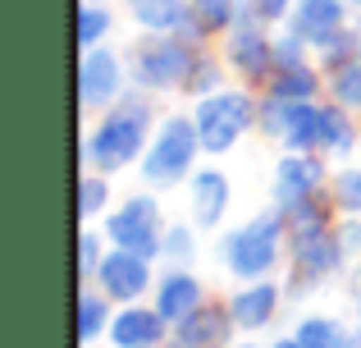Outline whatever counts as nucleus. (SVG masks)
<instances>
[{"label": "nucleus", "instance_id": "1", "mask_svg": "<svg viewBox=\"0 0 361 348\" xmlns=\"http://www.w3.org/2000/svg\"><path fill=\"white\" fill-rule=\"evenodd\" d=\"M160 124V110L151 106V92L128 88V97L119 106H110L82 138V170L101 174H123L142 161L151 133Z\"/></svg>", "mask_w": 361, "mask_h": 348}, {"label": "nucleus", "instance_id": "2", "mask_svg": "<svg viewBox=\"0 0 361 348\" xmlns=\"http://www.w3.org/2000/svg\"><path fill=\"white\" fill-rule=\"evenodd\" d=\"M283 257H288V220L279 215V206L233 224V229H220V239H215V261L238 284H247V280H270L283 266Z\"/></svg>", "mask_w": 361, "mask_h": 348}, {"label": "nucleus", "instance_id": "3", "mask_svg": "<svg viewBox=\"0 0 361 348\" xmlns=\"http://www.w3.org/2000/svg\"><path fill=\"white\" fill-rule=\"evenodd\" d=\"M202 138H197V119L192 115H160L156 133H151L147 152L137 161V174H142V188H178L197 174V161H202Z\"/></svg>", "mask_w": 361, "mask_h": 348}, {"label": "nucleus", "instance_id": "4", "mask_svg": "<svg viewBox=\"0 0 361 348\" xmlns=\"http://www.w3.org/2000/svg\"><path fill=\"white\" fill-rule=\"evenodd\" d=\"M256 115H261V92L238 83V88H220L211 97L192 101V119H197V138H202L206 156H229L247 133H256Z\"/></svg>", "mask_w": 361, "mask_h": 348}, {"label": "nucleus", "instance_id": "5", "mask_svg": "<svg viewBox=\"0 0 361 348\" xmlns=\"http://www.w3.org/2000/svg\"><path fill=\"white\" fill-rule=\"evenodd\" d=\"M288 294H316L325 289L329 280H343L348 270V257L338 248V234H334V220H316V224H288Z\"/></svg>", "mask_w": 361, "mask_h": 348}, {"label": "nucleus", "instance_id": "6", "mask_svg": "<svg viewBox=\"0 0 361 348\" xmlns=\"http://www.w3.org/2000/svg\"><path fill=\"white\" fill-rule=\"evenodd\" d=\"M202 46L183 42L178 32H142V42L128 51V73L133 88L151 92V97H165V92H183L188 73L197 64Z\"/></svg>", "mask_w": 361, "mask_h": 348}, {"label": "nucleus", "instance_id": "7", "mask_svg": "<svg viewBox=\"0 0 361 348\" xmlns=\"http://www.w3.org/2000/svg\"><path fill=\"white\" fill-rule=\"evenodd\" d=\"M220 51H224V64H229L233 78L247 83V88H256V92H265V83L274 78V32H270V23H261V18L243 5L238 23L220 37Z\"/></svg>", "mask_w": 361, "mask_h": 348}, {"label": "nucleus", "instance_id": "8", "mask_svg": "<svg viewBox=\"0 0 361 348\" xmlns=\"http://www.w3.org/2000/svg\"><path fill=\"white\" fill-rule=\"evenodd\" d=\"M101 229L115 248L142 252V257L160 261V239H165V211H160V197L156 193H133L123 197L119 206H110L101 215Z\"/></svg>", "mask_w": 361, "mask_h": 348}, {"label": "nucleus", "instance_id": "9", "mask_svg": "<svg viewBox=\"0 0 361 348\" xmlns=\"http://www.w3.org/2000/svg\"><path fill=\"white\" fill-rule=\"evenodd\" d=\"M133 88L128 55H119L115 46H92L78 60V106L82 115H106L110 106H119Z\"/></svg>", "mask_w": 361, "mask_h": 348}, {"label": "nucleus", "instance_id": "10", "mask_svg": "<svg viewBox=\"0 0 361 348\" xmlns=\"http://www.w3.org/2000/svg\"><path fill=\"white\" fill-rule=\"evenodd\" d=\"M92 284H97L115 307L142 303V298L156 289V261L142 257V252H128V248H115V243H110V252H106V261L97 266Z\"/></svg>", "mask_w": 361, "mask_h": 348}, {"label": "nucleus", "instance_id": "11", "mask_svg": "<svg viewBox=\"0 0 361 348\" xmlns=\"http://www.w3.org/2000/svg\"><path fill=\"white\" fill-rule=\"evenodd\" d=\"M329 156L320 152H283L274 161V206L307 202V197L329 193Z\"/></svg>", "mask_w": 361, "mask_h": 348}, {"label": "nucleus", "instance_id": "12", "mask_svg": "<svg viewBox=\"0 0 361 348\" xmlns=\"http://www.w3.org/2000/svg\"><path fill=\"white\" fill-rule=\"evenodd\" d=\"M233 202V184L220 165H197V174L188 179V220L202 234H220L224 215Z\"/></svg>", "mask_w": 361, "mask_h": 348}, {"label": "nucleus", "instance_id": "13", "mask_svg": "<svg viewBox=\"0 0 361 348\" xmlns=\"http://www.w3.org/2000/svg\"><path fill=\"white\" fill-rule=\"evenodd\" d=\"M238 325H233V312H229V298L215 303L206 298L197 312H188L178 325H169V344L165 348H229Z\"/></svg>", "mask_w": 361, "mask_h": 348}, {"label": "nucleus", "instance_id": "14", "mask_svg": "<svg viewBox=\"0 0 361 348\" xmlns=\"http://www.w3.org/2000/svg\"><path fill=\"white\" fill-rule=\"evenodd\" d=\"M283 294L288 289L274 284L270 280H247V284H238L229 294V312H233V325H238V335H261L274 325V316H279L283 307Z\"/></svg>", "mask_w": 361, "mask_h": 348}, {"label": "nucleus", "instance_id": "15", "mask_svg": "<svg viewBox=\"0 0 361 348\" xmlns=\"http://www.w3.org/2000/svg\"><path fill=\"white\" fill-rule=\"evenodd\" d=\"M106 340H110V348H165L169 321L156 312V303H123L110 316Z\"/></svg>", "mask_w": 361, "mask_h": 348}, {"label": "nucleus", "instance_id": "16", "mask_svg": "<svg viewBox=\"0 0 361 348\" xmlns=\"http://www.w3.org/2000/svg\"><path fill=\"white\" fill-rule=\"evenodd\" d=\"M151 303H156V312L165 316L169 325H178L188 312H197V307L206 303V284L192 275V266H169L165 275H156Z\"/></svg>", "mask_w": 361, "mask_h": 348}, {"label": "nucleus", "instance_id": "17", "mask_svg": "<svg viewBox=\"0 0 361 348\" xmlns=\"http://www.w3.org/2000/svg\"><path fill=\"white\" fill-rule=\"evenodd\" d=\"M348 23H353V0H298L288 14V28L298 37H307L311 51H320Z\"/></svg>", "mask_w": 361, "mask_h": 348}, {"label": "nucleus", "instance_id": "18", "mask_svg": "<svg viewBox=\"0 0 361 348\" xmlns=\"http://www.w3.org/2000/svg\"><path fill=\"white\" fill-rule=\"evenodd\" d=\"M361 152V115L338 101H320V156H329L334 165L353 161Z\"/></svg>", "mask_w": 361, "mask_h": 348}, {"label": "nucleus", "instance_id": "19", "mask_svg": "<svg viewBox=\"0 0 361 348\" xmlns=\"http://www.w3.org/2000/svg\"><path fill=\"white\" fill-rule=\"evenodd\" d=\"M243 5L247 0H192V14H188V23H183L178 37L192 42V46H211L215 37H224L233 23H238Z\"/></svg>", "mask_w": 361, "mask_h": 348}, {"label": "nucleus", "instance_id": "20", "mask_svg": "<svg viewBox=\"0 0 361 348\" xmlns=\"http://www.w3.org/2000/svg\"><path fill=\"white\" fill-rule=\"evenodd\" d=\"M265 92H274V97H283V101H325V69H320L316 60L274 69V78L265 83Z\"/></svg>", "mask_w": 361, "mask_h": 348}, {"label": "nucleus", "instance_id": "21", "mask_svg": "<svg viewBox=\"0 0 361 348\" xmlns=\"http://www.w3.org/2000/svg\"><path fill=\"white\" fill-rule=\"evenodd\" d=\"M110 316H115V303H110L97 284H78V344L82 348H92L97 340H106Z\"/></svg>", "mask_w": 361, "mask_h": 348}, {"label": "nucleus", "instance_id": "22", "mask_svg": "<svg viewBox=\"0 0 361 348\" xmlns=\"http://www.w3.org/2000/svg\"><path fill=\"white\" fill-rule=\"evenodd\" d=\"M128 14L142 32H183L192 0H137V5H128Z\"/></svg>", "mask_w": 361, "mask_h": 348}, {"label": "nucleus", "instance_id": "23", "mask_svg": "<svg viewBox=\"0 0 361 348\" xmlns=\"http://www.w3.org/2000/svg\"><path fill=\"white\" fill-rule=\"evenodd\" d=\"M279 147L283 152H320V101H293Z\"/></svg>", "mask_w": 361, "mask_h": 348}, {"label": "nucleus", "instance_id": "24", "mask_svg": "<svg viewBox=\"0 0 361 348\" xmlns=\"http://www.w3.org/2000/svg\"><path fill=\"white\" fill-rule=\"evenodd\" d=\"M348 335L353 330H348L338 316H325V312H311V316H302V321L293 325V340L302 348H343Z\"/></svg>", "mask_w": 361, "mask_h": 348}, {"label": "nucleus", "instance_id": "25", "mask_svg": "<svg viewBox=\"0 0 361 348\" xmlns=\"http://www.w3.org/2000/svg\"><path fill=\"white\" fill-rule=\"evenodd\" d=\"M224 78H229V64H224L220 55L211 51V46H202V51H197V64H192V73H188V83H183V97L202 101V97H211V92L229 88Z\"/></svg>", "mask_w": 361, "mask_h": 348}, {"label": "nucleus", "instance_id": "26", "mask_svg": "<svg viewBox=\"0 0 361 348\" xmlns=\"http://www.w3.org/2000/svg\"><path fill=\"white\" fill-rule=\"evenodd\" d=\"M329 206L338 215H361V161H343L329 174Z\"/></svg>", "mask_w": 361, "mask_h": 348}, {"label": "nucleus", "instance_id": "27", "mask_svg": "<svg viewBox=\"0 0 361 348\" xmlns=\"http://www.w3.org/2000/svg\"><path fill=\"white\" fill-rule=\"evenodd\" d=\"M197 224L192 220H178V224H165V239H160V261H169V266H192L197 252H202V239H197Z\"/></svg>", "mask_w": 361, "mask_h": 348}, {"label": "nucleus", "instance_id": "28", "mask_svg": "<svg viewBox=\"0 0 361 348\" xmlns=\"http://www.w3.org/2000/svg\"><path fill=\"white\" fill-rule=\"evenodd\" d=\"M106 211H110V174L82 170V179H78V220L97 224Z\"/></svg>", "mask_w": 361, "mask_h": 348}, {"label": "nucleus", "instance_id": "29", "mask_svg": "<svg viewBox=\"0 0 361 348\" xmlns=\"http://www.w3.org/2000/svg\"><path fill=\"white\" fill-rule=\"evenodd\" d=\"M110 32H115V14L97 0H82L78 5V51H92V46H106Z\"/></svg>", "mask_w": 361, "mask_h": 348}, {"label": "nucleus", "instance_id": "30", "mask_svg": "<svg viewBox=\"0 0 361 348\" xmlns=\"http://www.w3.org/2000/svg\"><path fill=\"white\" fill-rule=\"evenodd\" d=\"M325 97H329V101H338V106H348V110H357V115H361V55H357V60H348V64H338V69H329V73H325Z\"/></svg>", "mask_w": 361, "mask_h": 348}, {"label": "nucleus", "instance_id": "31", "mask_svg": "<svg viewBox=\"0 0 361 348\" xmlns=\"http://www.w3.org/2000/svg\"><path fill=\"white\" fill-rule=\"evenodd\" d=\"M357 55H361V23H348V28H338V32L316 51V64L329 73V69H338V64L357 60Z\"/></svg>", "mask_w": 361, "mask_h": 348}, {"label": "nucleus", "instance_id": "32", "mask_svg": "<svg viewBox=\"0 0 361 348\" xmlns=\"http://www.w3.org/2000/svg\"><path fill=\"white\" fill-rule=\"evenodd\" d=\"M106 252H110V239H106V229H92V224H82L78 229V284H92V275H97V266L106 261Z\"/></svg>", "mask_w": 361, "mask_h": 348}, {"label": "nucleus", "instance_id": "33", "mask_svg": "<svg viewBox=\"0 0 361 348\" xmlns=\"http://www.w3.org/2000/svg\"><path fill=\"white\" fill-rule=\"evenodd\" d=\"M288 115H293V101L274 97V92H261V115H256V133L279 143L283 128H288Z\"/></svg>", "mask_w": 361, "mask_h": 348}, {"label": "nucleus", "instance_id": "34", "mask_svg": "<svg viewBox=\"0 0 361 348\" xmlns=\"http://www.w3.org/2000/svg\"><path fill=\"white\" fill-rule=\"evenodd\" d=\"M307 60H316V51H311V42L307 37H298L288 23L274 32V69H288V64H307Z\"/></svg>", "mask_w": 361, "mask_h": 348}, {"label": "nucleus", "instance_id": "35", "mask_svg": "<svg viewBox=\"0 0 361 348\" xmlns=\"http://www.w3.org/2000/svg\"><path fill=\"white\" fill-rule=\"evenodd\" d=\"M334 234H338V248H343L348 266L361 261V215H338V220H334Z\"/></svg>", "mask_w": 361, "mask_h": 348}, {"label": "nucleus", "instance_id": "36", "mask_svg": "<svg viewBox=\"0 0 361 348\" xmlns=\"http://www.w3.org/2000/svg\"><path fill=\"white\" fill-rule=\"evenodd\" d=\"M293 5L298 0H247V9H252L261 23H270V28H279V23H288V14H293Z\"/></svg>", "mask_w": 361, "mask_h": 348}, {"label": "nucleus", "instance_id": "37", "mask_svg": "<svg viewBox=\"0 0 361 348\" xmlns=\"http://www.w3.org/2000/svg\"><path fill=\"white\" fill-rule=\"evenodd\" d=\"M343 284H348V294H353V303L361 307V261H353V266L343 270Z\"/></svg>", "mask_w": 361, "mask_h": 348}, {"label": "nucleus", "instance_id": "38", "mask_svg": "<svg viewBox=\"0 0 361 348\" xmlns=\"http://www.w3.org/2000/svg\"><path fill=\"white\" fill-rule=\"evenodd\" d=\"M265 348H302V344L293 340V335H279V340H270V344H265Z\"/></svg>", "mask_w": 361, "mask_h": 348}, {"label": "nucleus", "instance_id": "39", "mask_svg": "<svg viewBox=\"0 0 361 348\" xmlns=\"http://www.w3.org/2000/svg\"><path fill=\"white\" fill-rule=\"evenodd\" d=\"M229 348H265V344H256V340H233Z\"/></svg>", "mask_w": 361, "mask_h": 348}, {"label": "nucleus", "instance_id": "40", "mask_svg": "<svg viewBox=\"0 0 361 348\" xmlns=\"http://www.w3.org/2000/svg\"><path fill=\"white\" fill-rule=\"evenodd\" d=\"M343 348H361V330H353V335H348V344Z\"/></svg>", "mask_w": 361, "mask_h": 348}, {"label": "nucleus", "instance_id": "41", "mask_svg": "<svg viewBox=\"0 0 361 348\" xmlns=\"http://www.w3.org/2000/svg\"><path fill=\"white\" fill-rule=\"evenodd\" d=\"M357 330H361V307H357Z\"/></svg>", "mask_w": 361, "mask_h": 348}, {"label": "nucleus", "instance_id": "42", "mask_svg": "<svg viewBox=\"0 0 361 348\" xmlns=\"http://www.w3.org/2000/svg\"><path fill=\"white\" fill-rule=\"evenodd\" d=\"M128 5H137V0H128Z\"/></svg>", "mask_w": 361, "mask_h": 348}]
</instances>
